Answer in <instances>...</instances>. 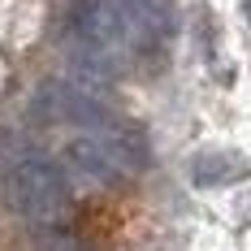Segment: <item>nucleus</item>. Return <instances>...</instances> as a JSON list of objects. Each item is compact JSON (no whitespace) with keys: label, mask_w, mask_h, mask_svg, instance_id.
Listing matches in <instances>:
<instances>
[{"label":"nucleus","mask_w":251,"mask_h":251,"mask_svg":"<svg viewBox=\"0 0 251 251\" xmlns=\"http://www.w3.org/2000/svg\"><path fill=\"white\" fill-rule=\"evenodd\" d=\"M0 186H4L9 203L35 226H56L70 212V182L61 174V165H52L39 151H22Z\"/></svg>","instance_id":"1"},{"label":"nucleus","mask_w":251,"mask_h":251,"mask_svg":"<svg viewBox=\"0 0 251 251\" xmlns=\"http://www.w3.org/2000/svg\"><path fill=\"white\" fill-rule=\"evenodd\" d=\"M65 169L78 174L82 182H96V186H108V182L126 177V169H122V160L113 156V148L104 143L100 134H91V130L65 143Z\"/></svg>","instance_id":"2"},{"label":"nucleus","mask_w":251,"mask_h":251,"mask_svg":"<svg viewBox=\"0 0 251 251\" xmlns=\"http://www.w3.org/2000/svg\"><path fill=\"white\" fill-rule=\"evenodd\" d=\"M108 4H113L117 22L126 26V35H130L134 52H143V48H151V44L165 39V30H169L165 0H108Z\"/></svg>","instance_id":"3"},{"label":"nucleus","mask_w":251,"mask_h":251,"mask_svg":"<svg viewBox=\"0 0 251 251\" xmlns=\"http://www.w3.org/2000/svg\"><path fill=\"white\" fill-rule=\"evenodd\" d=\"M251 174V165L238 151H200L191 160V182L195 186H229V182H243Z\"/></svg>","instance_id":"4"},{"label":"nucleus","mask_w":251,"mask_h":251,"mask_svg":"<svg viewBox=\"0 0 251 251\" xmlns=\"http://www.w3.org/2000/svg\"><path fill=\"white\" fill-rule=\"evenodd\" d=\"M35 238H39V251H82L70 234H61L56 226H39V234H35Z\"/></svg>","instance_id":"5"},{"label":"nucleus","mask_w":251,"mask_h":251,"mask_svg":"<svg viewBox=\"0 0 251 251\" xmlns=\"http://www.w3.org/2000/svg\"><path fill=\"white\" fill-rule=\"evenodd\" d=\"M22 151H26V148L18 143V139H9V134H0V182H4V174L13 169V160H18Z\"/></svg>","instance_id":"6"},{"label":"nucleus","mask_w":251,"mask_h":251,"mask_svg":"<svg viewBox=\"0 0 251 251\" xmlns=\"http://www.w3.org/2000/svg\"><path fill=\"white\" fill-rule=\"evenodd\" d=\"M243 4H247V18H251V0H243Z\"/></svg>","instance_id":"7"}]
</instances>
